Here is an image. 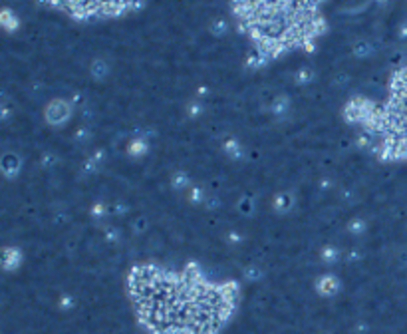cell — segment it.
Segmentation results:
<instances>
[{
    "label": "cell",
    "instance_id": "836d02e7",
    "mask_svg": "<svg viewBox=\"0 0 407 334\" xmlns=\"http://www.w3.org/2000/svg\"><path fill=\"white\" fill-rule=\"evenodd\" d=\"M80 116H82L86 122H90V120L94 118V109H92V107L86 103V105H82V107H80Z\"/></svg>",
    "mask_w": 407,
    "mask_h": 334
},
{
    "label": "cell",
    "instance_id": "8992f818",
    "mask_svg": "<svg viewBox=\"0 0 407 334\" xmlns=\"http://www.w3.org/2000/svg\"><path fill=\"white\" fill-rule=\"evenodd\" d=\"M109 72H112V66H109V62L105 58H96L92 64H90V74H92V78L101 82L109 76Z\"/></svg>",
    "mask_w": 407,
    "mask_h": 334
},
{
    "label": "cell",
    "instance_id": "ac0fdd59",
    "mask_svg": "<svg viewBox=\"0 0 407 334\" xmlns=\"http://www.w3.org/2000/svg\"><path fill=\"white\" fill-rule=\"evenodd\" d=\"M237 209H239V213H240V215H244V217L252 215V213H254V209H256V201H254V197H252V195H244V197H240V199H239V203H237Z\"/></svg>",
    "mask_w": 407,
    "mask_h": 334
},
{
    "label": "cell",
    "instance_id": "f1b7e54d",
    "mask_svg": "<svg viewBox=\"0 0 407 334\" xmlns=\"http://www.w3.org/2000/svg\"><path fill=\"white\" fill-rule=\"evenodd\" d=\"M127 203L125 201H114L112 205H109V213L112 215H116V217H123L125 213H127Z\"/></svg>",
    "mask_w": 407,
    "mask_h": 334
},
{
    "label": "cell",
    "instance_id": "9c48e42d",
    "mask_svg": "<svg viewBox=\"0 0 407 334\" xmlns=\"http://www.w3.org/2000/svg\"><path fill=\"white\" fill-rule=\"evenodd\" d=\"M103 161H105V150H101V147H99V150H96V152L84 161L82 171L88 173V175H90V173H96V171L103 165Z\"/></svg>",
    "mask_w": 407,
    "mask_h": 334
},
{
    "label": "cell",
    "instance_id": "8fae6325",
    "mask_svg": "<svg viewBox=\"0 0 407 334\" xmlns=\"http://www.w3.org/2000/svg\"><path fill=\"white\" fill-rule=\"evenodd\" d=\"M231 30V24L225 16H215L211 22H209V32L213 36H216V38H223V36H227Z\"/></svg>",
    "mask_w": 407,
    "mask_h": 334
},
{
    "label": "cell",
    "instance_id": "2e32d148",
    "mask_svg": "<svg viewBox=\"0 0 407 334\" xmlns=\"http://www.w3.org/2000/svg\"><path fill=\"white\" fill-rule=\"evenodd\" d=\"M266 62H268V56H266L261 48L252 50V52L248 54V58H246L248 68H263V66H266Z\"/></svg>",
    "mask_w": 407,
    "mask_h": 334
},
{
    "label": "cell",
    "instance_id": "d6986e66",
    "mask_svg": "<svg viewBox=\"0 0 407 334\" xmlns=\"http://www.w3.org/2000/svg\"><path fill=\"white\" fill-rule=\"evenodd\" d=\"M203 111H205V103L201 98H191V102L187 103V116L191 120H197L203 116Z\"/></svg>",
    "mask_w": 407,
    "mask_h": 334
},
{
    "label": "cell",
    "instance_id": "7402d4cb",
    "mask_svg": "<svg viewBox=\"0 0 407 334\" xmlns=\"http://www.w3.org/2000/svg\"><path fill=\"white\" fill-rule=\"evenodd\" d=\"M0 24L4 26V30L12 32V30H16V28H18V18L12 14V10H10V8H4V10H2V14H0Z\"/></svg>",
    "mask_w": 407,
    "mask_h": 334
},
{
    "label": "cell",
    "instance_id": "8d00e7d4",
    "mask_svg": "<svg viewBox=\"0 0 407 334\" xmlns=\"http://www.w3.org/2000/svg\"><path fill=\"white\" fill-rule=\"evenodd\" d=\"M397 36H399V38H407V22L399 24V28H397Z\"/></svg>",
    "mask_w": 407,
    "mask_h": 334
},
{
    "label": "cell",
    "instance_id": "1f68e13d",
    "mask_svg": "<svg viewBox=\"0 0 407 334\" xmlns=\"http://www.w3.org/2000/svg\"><path fill=\"white\" fill-rule=\"evenodd\" d=\"M60 307H62L64 310L73 308V307H76V303H73V296H72V294H64L62 299H60Z\"/></svg>",
    "mask_w": 407,
    "mask_h": 334
},
{
    "label": "cell",
    "instance_id": "d4e9b609",
    "mask_svg": "<svg viewBox=\"0 0 407 334\" xmlns=\"http://www.w3.org/2000/svg\"><path fill=\"white\" fill-rule=\"evenodd\" d=\"M92 135H94L92 128L90 126H82V128L76 129V133H73V139H76V143H82L84 145V143H90Z\"/></svg>",
    "mask_w": 407,
    "mask_h": 334
},
{
    "label": "cell",
    "instance_id": "d590c367",
    "mask_svg": "<svg viewBox=\"0 0 407 334\" xmlns=\"http://www.w3.org/2000/svg\"><path fill=\"white\" fill-rule=\"evenodd\" d=\"M346 82H348V74H338L336 80H334V84H336V86H340V88H342V86H346Z\"/></svg>",
    "mask_w": 407,
    "mask_h": 334
},
{
    "label": "cell",
    "instance_id": "277c9868",
    "mask_svg": "<svg viewBox=\"0 0 407 334\" xmlns=\"http://www.w3.org/2000/svg\"><path fill=\"white\" fill-rule=\"evenodd\" d=\"M0 167H2L4 177L12 179V177H16V175L20 173V169H22V157H20L16 152H6V154L2 155V159H0Z\"/></svg>",
    "mask_w": 407,
    "mask_h": 334
},
{
    "label": "cell",
    "instance_id": "7a4b0ae2",
    "mask_svg": "<svg viewBox=\"0 0 407 334\" xmlns=\"http://www.w3.org/2000/svg\"><path fill=\"white\" fill-rule=\"evenodd\" d=\"M290 107H292V102H290V96L288 94H276L268 105V111L270 116L276 118L278 122H284L290 114Z\"/></svg>",
    "mask_w": 407,
    "mask_h": 334
},
{
    "label": "cell",
    "instance_id": "5b68a950",
    "mask_svg": "<svg viewBox=\"0 0 407 334\" xmlns=\"http://www.w3.org/2000/svg\"><path fill=\"white\" fill-rule=\"evenodd\" d=\"M340 279L336 275H332V273H326L318 279L316 283V290L322 294V296H334L338 290H340Z\"/></svg>",
    "mask_w": 407,
    "mask_h": 334
},
{
    "label": "cell",
    "instance_id": "3957f363",
    "mask_svg": "<svg viewBox=\"0 0 407 334\" xmlns=\"http://www.w3.org/2000/svg\"><path fill=\"white\" fill-rule=\"evenodd\" d=\"M294 205H296V193L290 191V189L278 191V193L274 195V199H272V209H274V213H278V215L290 213V211L294 209Z\"/></svg>",
    "mask_w": 407,
    "mask_h": 334
},
{
    "label": "cell",
    "instance_id": "f546056e",
    "mask_svg": "<svg viewBox=\"0 0 407 334\" xmlns=\"http://www.w3.org/2000/svg\"><path fill=\"white\" fill-rule=\"evenodd\" d=\"M220 203H223V201H220V197H218L216 193H209L203 205H205V209H209V211H216V209L220 207Z\"/></svg>",
    "mask_w": 407,
    "mask_h": 334
},
{
    "label": "cell",
    "instance_id": "484cf974",
    "mask_svg": "<svg viewBox=\"0 0 407 334\" xmlns=\"http://www.w3.org/2000/svg\"><path fill=\"white\" fill-rule=\"evenodd\" d=\"M147 227H149V221H147V217H143V215L135 217V219H133V223H131V229H133V233H135V235L145 233V231H147Z\"/></svg>",
    "mask_w": 407,
    "mask_h": 334
},
{
    "label": "cell",
    "instance_id": "5bb4252c",
    "mask_svg": "<svg viewBox=\"0 0 407 334\" xmlns=\"http://www.w3.org/2000/svg\"><path fill=\"white\" fill-rule=\"evenodd\" d=\"M147 152H149V141H147V139L133 137V139L127 143V154H129L131 157H143Z\"/></svg>",
    "mask_w": 407,
    "mask_h": 334
},
{
    "label": "cell",
    "instance_id": "44dd1931",
    "mask_svg": "<svg viewBox=\"0 0 407 334\" xmlns=\"http://www.w3.org/2000/svg\"><path fill=\"white\" fill-rule=\"evenodd\" d=\"M365 231H367V223L361 217H356V219H352L348 223V233L354 235V237H361Z\"/></svg>",
    "mask_w": 407,
    "mask_h": 334
},
{
    "label": "cell",
    "instance_id": "6da1fadb",
    "mask_svg": "<svg viewBox=\"0 0 407 334\" xmlns=\"http://www.w3.org/2000/svg\"><path fill=\"white\" fill-rule=\"evenodd\" d=\"M73 114V103L70 100L64 98H54L48 102L46 109H44V118L52 128H60L64 126Z\"/></svg>",
    "mask_w": 407,
    "mask_h": 334
},
{
    "label": "cell",
    "instance_id": "d6a6232c",
    "mask_svg": "<svg viewBox=\"0 0 407 334\" xmlns=\"http://www.w3.org/2000/svg\"><path fill=\"white\" fill-rule=\"evenodd\" d=\"M10 114H12V111H10V105H8V102L4 100V102H2V107H0V118H2L4 122H8V120H10Z\"/></svg>",
    "mask_w": 407,
    "mask_h": 334
},
{
    "label": "cell",
    "instance_id": "7c38bea8",
    "mask_svg": "<svg viewBox=\"0 0 407 334\" xmlns=\"http://www.w3.org/2000/svg\"><path fill=\"white\" fill-rule=\"evenodd\" d=\"M376 52V48H374V44L369 42V40H365V38H361V40H356L354 44H352V54L358 58V60H363V58H369Z\"/></svg>",
    "mask_w": 407,
    "mask_h": 334
},
{
    "label": "cell",
    "instance_id": "ffe728a7",
    "mask_svg": "<svg viewBox=\"0 0 407 334\" xmlns=\"http://www.w3.org/2000/svg\"><path fill=\"white\" fill-rule=\"evenodd\" d=\"M242 275H244V279L248 281V283H258V281H263L264 279V269L263 267H258V265H248L244 271H242Z\"/></svg>",
    "mask_w": 407,
    "mask_h": 334
},
{
    "label": "cell",
    "instance_id": "e0dca14e",
    "mask_svg": "<svg viewBox=\"0 0 407 334\" xmlns=\"http://www.w3.org/2000/svg\"><path fill=\"white\" fill-rule=\"evenodd\" d=\"M207 195H209V193L201 187V185H191L189 191H187V199H189V203H193V205H203L205 199H207Z\"/></svg>",
    "mask_w": 407,
    "mask_h": 334
},
{
    "label": "cell",
    "instance_id": "e575fe53",
    "mask_svg": "<svg viewBox=\"0 0 407 334\" xmlns=\"http://www.w3.org/2000/svg\"><path fill=\"white\" fill-rule=\"evenodd\" d=\"M332 187H334V179H332V177L320 179V189H322V191H330Z\"/></svg>",
    "mask_w": 407,
    "mask_h": 334
},
{
    "label": "cell",
    "instance_id": "cb8c5ba5",
    "mask_svg": "<svg viewBox=\"0 0 407 334\" xmlns=\"http://www.w3.org/2000/svg\"><path fill=\"white\" fill-rule=\"evenodd\" d=\"M107 215H112V213H109V205H107V203L97 201V203L92 205V217H94L96 221H105Z\"/></svg>",
    "mask_w": 407,
    "mask_h": 334
},
{
    "label": "cell",
    "instance_id": "603a6c76",
    "mask_svg": "<svg viewBox=\"0 0 407 334\" xmlns=\"http://www.w3.org/2000/svg\"><path fill=\"white\" fill-rule=\"evenodd\" d=\"M103 235H105V241L107 243H112V245H118V243H121V229L120 227H116V225H105V229H103Z\"/></svg>",
    "mask_w": 407,
    "mask_h": 334
},
{
    "label": "cell",
    "instance_id": "ba28073f",
    "mask_svg": "<svg viewBox=\"0 0 407 334\" xmlns=\"http://www.w3.org/2000/svg\"><path fill=\"white\" fill-rule=\"evenodd\" d=\"M223 152L231 159H242L244 157V147L237 137H227L223 141Z\"/></svg>",
    "mask_w": 407,
    "mask_h": 334
},
{
    "label": "cell",
    "instance_id": "30bf717a",
    "mask_svg": "<svg viewBox=\"0 0 407 334\" xmlns=\"http://www.w3.org/2000/svg\"><path fill=\"white\" fill-rule=\"evenodd\" d=\"M318 257H320V261H322L324 265L330 267V265H336L344 255L340 253V249H338L336 245H324V247L320 249V255H318Z\"/></svg>",
    "mask_w": 407,
    "mask_h": 334
},
{
    "label": "cell",
    "instance_id": "52a82bcc",
    "mask_svg": "<svg viewBox=\"0 0 407 334\" xmlns=\"http://www.w3.org/2000/svg\"><path fill=\"white\" fill-rule=\"evenodd\" d=\"M22 261V253L18 247H6L2 253V267L4 271H14Z\"/></svg>",
    "mask_w": 407,
    "mask_h": 334
},
{
    "label": "cell",
    "instance_id": "4316f807",
    "mask_svg": "<svg viewBox=\"0 0 407 334\" xmlns=\"http://www.w3.org/2000/svg\"><path fill=\"white\" fill-rule=\"evenodd\" d=\"M40 163H42V167H44V169H54V167L60 163V157H58L54 152H46V154H42Z\"/></svg>",
    "mask_w": 407,
    "mask_h": 334
},
{
    "label": "cell",
    "instance_id": "9a60e30c",
    "mask_svg": "<svg viewBox=\"0 0 407 334\" xmlns=\"http://www.w3.org/2000/svg\"><path fill=\"white\" fill-rule=\"evenodd\" d=\"M171 187L175 191H189V187H191V177H189V173L175 171L171 175Z\"/></svg>",
    "mask_w": 407,
    "mask_h": 334
},
{
    "label": "cell",
    "instance_id": "4fadbf2b",
    "mask_svg": "<svg viewBox=\"0 0 407 334\" xmlns=\"http://www.w3.org/2000/svg\"><path fill=\"white\" fill-rule=\"evenodd\" d=\"M314 76H316L314 68H312V66H308V64H302L298 70L294 72V82L298 84V86H308V84H312V82H314Z\"/></svg>",
    "mask_w": 407,
    "mask_h": 334
},
{
    "label": "cell",
    "instance_id": "4dcf8cb0",
    "mask_svg": "<svg viewBox=\"0 0 407 334\" xmlns=\"http://www.w3.org/2000/svg\"><path fill=\"white\" fill-rule=\"evenodd\" d=\"M225 241H227L229 245L237 247V245H240V243H242V233H240L239 229H231V231H227V235H225Z\"/></svg>",
    "mask_w": 407,
    "mask_h": 334
},
{
    "label": "cell",
    "instance_id": "83f0119b",
    "mask_svg": "<svg viewBox=\"0 0 407 334\" xmlns=\"http://www.w3.org/2000/svg\"><path fill=\"white\" fill-rule=\"evenodd\" d=\"M361 258H363V251H361V249H350V251H346V253H344V261H346V263H350V265L359 263Z\"/></svg>",
    "mask_w": 407,
    "mask_h": 334
}]
</instances>
